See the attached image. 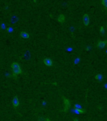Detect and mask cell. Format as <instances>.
<instances>
[{"instance_id":"1","label":"cell","mask_w":107,"mask_h":121,"mask_svg":"<svg viewBox=\"0 0 107 121\" xmlns=\"http://www.w3.org/2000/svg\"><path fill=\"white\" fill-rule=\"evenodd\" d=\"M12 71L14 76H16L18 74H20L22 73V69L19 64L17 62H13L11 65Z\"/></svg>"},{"instance_id":"2","label":"cell","mask_w":107,"mask_h":121,"mask_svg":"<svg viewBox=\"0 0 107 121\" xmlns=\"http://www.w3.org/2000/svg\"><path fill=\"white\" fill-rule=\"evenodd\" d=\"M63 100H64V102L65 104V107L63 111L65 112H66L70 107V105H71L70 102L68 99H67L65 97H63Z\"/></svg>"},{"instance_id":"3","label":"cell","mask_w":107,"mask_h":121,"mask_svg":"<svg viewBox=\"0 0 107 121\" xmlns=\"http://www.w3.org/2000/svg\"><path fill=\"white\" fill-rule=\"evenodd\" d=\"M83 23L85 26H87L89 25V22H90V19H89V15L87 14H85L83 15Z\"/></svg>"},{"instance_id":"4","label":"cell","mask_w":107,"mask_h":121,"mask_svg":"<svg viewBox=\"0 0 107 121\" xmlns=\"http://www.w3.org/2000/svg\"><path fill=\"white\" fill-rule=\"evenodd\" d=\"M12 104L14 107H17L19 104V102L17 96H15L12 100Z\"/></svg>"},{"instance_id":"5","label":"cell","mask_w":107,"mask_h":121,"mask_svg":"<svg viewBox=\"0 0 107 121\" xmlns=\"http://www.w3.org/2000/svg\"><path fill=\"white\" fill-rule=\"evenodd\" d=\"M43 62L44 63V64L48 66H51L52 65V60L49 59V58H45L44 60H43Z\"/></svg>"},{"instance_id":"6","label":"cell","mask_w":107,"mask_h":121,"mask_svg":"<svg viewBox=\"0 0 107 121\" xmlns=\"http://www.w3.org/2000/svg\"><path fill=\"white\" fill-rule=\"evenodd\" d=\"M107 44V41H99L97 43V46L100 48H103Z\"/></svg>"},{"instance_id":"7","label":"cell","mask_w":107,"mask_h":121,"mask_svg":"<svg viewBox=\"0 0 107 121\" xmlns=\"http://www.w3.org/2000/svg\"><path fill=\"white\" fill-rule=\"evenodd\" d=\"M86 112V110L85 109H74V112L76 114H81V113H84Z\"/></svg>"},{"instance_id":"8","label":"cell","mask_w":107,"mask_h":121,"mask_svg":"<svg viewBox=\"0 0 107 121\" xmlns=\"http://www.w3.org/2000/svg\"><path fill=\"white\" fill-rule=\"evenodd\" d=\"M20 36L22 38H25V39H28L30 37L29 35L27 33H26L25 32H24V31L21 32L20 33Z\"/></svg>"},{"instance_id":"9","label":"cell","mask_w":107,"mask_h":121,"mask_svg":"<svg viewBox=\"0 0 107 121\" xmlns=\"http://www.w3.org/2000/svg\"><path fill=\"white\" fill-rule=\"evenodd\" d=\"M65 20V16H64L63 15H62V14L59 15V17H58V21L59 22H60V23H63V22H64Z\"/></svg>"},{"instance_id":"10","label":"cell","mask_w":107,"mask_h":121,"mask_svg":"<svg viewBox=\"0 0 107 121\" xmlns=\"http://www.w3.org/2000/svg\"><path fill=\"white\" fill-rule=\"evenodd\" d=\"M103 77L102 74H98L95 76V79L99 80V81H102L103 80Z\"/></svg>"},{"instance_id":"11","label":"cell","mask_w":107,"mask_h":121,"mask_svg":"<svg viewBox=\"0 0 107 121\" xmlns=\"http://www.w3.org/2000/svg\"><path fill=\"white\" fill-rule=\"evenodd\" d=\"M39 121H50V120L48 118H43L41 117H39L38 118Z\"/></svg>"},{"instance_id":"12","label":"cell","mask_w":107,"mask_h":121,"mask_svg":"<svg viewBox=\"0 0 107 121\" xmlns=\"http://www.w3.org/2000/svg\"><path fill=\"white\" fill-rule=\"evenodd\" d=\"M101 3L106 8L107 6V0H101Z\"/></svg>"},{"instance_id":"13","label":"cell","mask_w":107,"mask_h":121,"mask_svg":"<svg viewBox=\"0 0 107 121\" xmlns=\"http://www.w3.org/2000/svg\"><path fill=\"white\" fill-rule=\"evenodd\" d=\"M74 107H75V109H82V107L81 105L79 104H75L74 105Z\"/></svg>"},{"instance_id":"14","label":"cell","mask_w":107,"mask_h":121,"mask_svg":"<svg viewBox=\"0 0 107 121\" xmlns=\"http://www.w3.org/2000/svg\"><path fill=\"white\" fill-rule=\"evenodd\" d=\"M13 28H12V27H8V28L7 29V31L8 32H9V33H10V32H11L12 31H13Z\"/></svg>"},{"instance_id":"15","label":"cell","mask_w":107,"mask_h":121,"mask_svg":"<svg viewBox=\"0 0 107 121\" xmlns=\"http://www.w3.org/2000/svg\"><path fill=\"white\" fill-rule=\"evenodd\" d=\"M100 32L102 34H104V28L103 26H101L100 28Z\"/></svg>"},{"instance_id":"16","label":"cell","mask_w":107,"mask_h":121,"mask_svg":"<svg viewBox=\"0 0 107 121\" xmlns=\"http://www.w3.org/2000/svg\"><path fill=\"white\" fill-rule=\"evenodd\" d=\"M74 121H79V120L77 118H75L74 120Z\"/></svg>"},{"instance_id":"17","label":"cell","mask_w":107,"mask_h":121,"mask_svg":"<svg viewBox=\"0 0 107 121\" xmlns=\"http://www.w3.org/2000/svg\"><path fill=\"white\" fill-rule=\"evenodd\" d=\"M89 49H90V47L88 46H87V48H86V49H87V50L88 51V50H89Z\"/></svg>"}]
</instances>
